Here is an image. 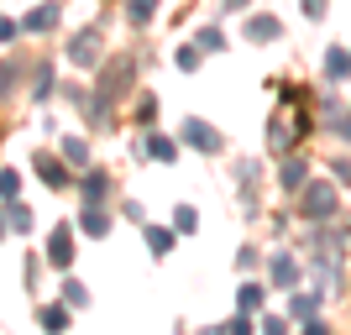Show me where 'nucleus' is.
Listing matches in <instances>:
<instances>
[{"instance_id": "f257e3e1", "label": "nucleus", "mask_w": 351, "mask_h": 335, "mask_svg": "<svg viewBox=\"0 0 351 335\" xmlns=\"http://www.w3.org/2000/svg\"><path fill=\"white\" fill-rule=\"evenodd\" d=\"M132 73H136V63H132V58H116V63H105V79H100V100H95V110H89V116H95V121H105L110 100L132 89Z\"/></svg>"}, {"instance_id": "f03ea898", "label": "nucleus", "mask_w": 351, "mask_h": 335, "mask_svg": "<svg viewBox=\"0 0 351 335\" xmlns=\"http://www.w3.org/2000/svg\"><path fill=\"white\" fill-rule=\"evenodd\" d=\"M336 189H330V178H315V184H304L299 189V210H304L309 220H325V215H336Z\"/></svg>"}, {"instance_id": "7ed1b4c3", "label": "nucleus", "mask_w": 351, "mask_h": 335, "mask_svg": "<svg viewBox=\"0 0 351 335\" xmlns=\"http://www.w3.org/2000/svg\"><path fill=\"white\" fill-rule=\"evenodd\" d=\"M69 58L79 63V69H89V63L100 58V32L89 27V32H79V37H69Z\"/></svg>"}, {"instance_id": "20e7f679", "label": "nucleus", "mask_w": 351, "mask_h": 335, "mask_svg": "<svg viewBox=\"0 0 351 335\" xmlns=\"http://www.w3.org/2000/svg\"><path fill=\"white\" fill-rule=\"evenodd\" d=\"M47 262H53V267L73 262V225H58V231L47 236Z\"/></svg>"}, {"instance_id": "39448f33", "label": "nucleus", "mask_w": 351, "mask_h": 335, "mask_svg": "<svg viewBox=\"0 0 351 335\" xmlns=\"http://www.w3.org/2000/svg\"><path fill=\"white\" fill-rule=\"evenodd\" d=\"M184 142L199 147V152H220V132L205 126V121H189V126H184Z\"/></svg>"}, {"instance_id": "423d86ee", "label": "nucleus", "mask_w": 351, "mask_h": 335, "mask_svg": "<svg viewBox=\"0 0 351 335\" xmlns=\"http://www.w3.org/2000/svg\"><path fill=\"white\" fill-rule=\"evenodd\" d=\"M142 152H147V158H158V162H173V158H178V142H173V136H158V132H152V136L142 142Z\"/></svg>"}, {"instance_id": "0eeeda50", "label": "nucleus", "mask_w": 351, "mask_h": 335, "mask_svg": "<svg viewBox=\"0 0 351 335\" xmlns=\"http://www.w3.org/2000/svg\"><path fill=\"white\" fill-rule=\"evenodd\" d=\"M304 158H283V168H278V184H283V189H293V194H299V189H304Z\"/></svg>"}, {"instance_id": "6e6552de", "label": "nucleus", "mask_w": 351, "mask_h": 335, "mask_svg": "<svg viewBox=\"0 0 351 335\" xmlns=\"http://www.w3.org/2000/svg\"><path fill=\"white\" fill-rule=\"evenodd\" d=\"M267 273H273V288H293V283H299V262H293V257H273Z\"/></svg>"}, {"instance_id": "1a4fd4ad", "label": "nucleus", "mask_w": 351, "mask_h": 335, "mask_svg": "<svg viewBox=\"0 0 351 335\" xmlns=\"http://www.w3.org/2000/svg\"><path fill=\"white\" fill-rule=\"evenodd\" d=\"M37 178H43L47 189H63V184H69V173H63L58 158H37Z\"/></svg>"}, {"instance_id": "9d476101", "label": "nucleus", "mask_w": 351, "mask_h": 335, "mask_svg": "<svg viewBox=\"0 0 351 335\" xmlns=\"http://www.w3.org/2000/svg\"><path fill=\"white\" fill-rule=\"evenodd\" d=\"M247 37H252V42H273V37H278V16H252Z\"/></svg>"}, {"instance_id": "9b49d317", "label": "nucleus", "mask_w": 351, "mask_h": 335, "mask_svg": "<svg viewBox=\"0 0 351 335\" xmlns=\"http://www.w3.org/2000/svg\"><path fill=\"white\" fill-rule=\"evenodd\" d=\"M173 241H178L173 231H162V225H147V251H152V257H168V251H173Z\"/></svg>"}, {"instance_id": "f8f14e48", "label": "nucleus", "mask_w": 351, "mask_h": 335, "mask_svg": "<svg viewBox=\"0 0 351 335\" xmlns=\"http://www.w3.org/2000/svg\"><path fill=\"white\" fill-rule=\"evenodd\" d=\"M27 32H47V27H58V5H37V11H27V21H21Z\"/></svg>"}, {"instance_id": "ddd939ff", "label": "nucleus", "mask_w": 351, "mask_h": 335, "mask_svg": "<svg viewBox=\"0 0 351 335\" xmlns=\"http://www.w3.org/2000/svg\"><path fill=\"white\" fill-rule=\"evenodd\" d=\"M105 189H110V178H105V173H100V168H89V173H84V184H79V194H84V199H89V204L100 199V194H105Z\"/></svg>"}, {"instance_id": "4468645a", "label": "nucleus", "mask_w": 351, "mask_h": 335, "mask_svg": "<svg viewBox=\"0 0 351 335\" xmlns=\"http://www.w3.org/2000/svg\"><path fill=\"white\" fill-rule=\"evenodd\" d=\"M79 225H84V236H105V231H110V215H105L100 204H89V210H84V220H79Z\"/></svg>"}, {"instance_id": "2eb2a0df", "label": "nucleus", "mask_w": 351, "mask_h": 335, "mask_svg": "<svg viewBox=\"0 0 351 335\" xmlns=\"http://www.w3.org/2000/svg\"><path fill=\"white\" fill-rule=\"evenodd\" d=\"M346 73H351V53L330 47V53H325V79H346Z\"/></svg>"}, {"instance_id": "dca6fc26", "label": "nucleus", "mask_w": 351, "mask_h": 335, "mask_svg": "<svg viewBox=\"0 0 351 335\" xmlns=\"http://www.w3.org/2000/svg\"><path fill=\"white\" fill-rule=\"evenodd\" d=\"M63 304H69V309H84V304H89V293H84V283H79V277H69V283H63Z\"/></svg>"}, {"instance_id": "f3484780", "label": "nucleus", "mask_w": 351, "mask_h": 335, "mask_svg": "<svg viewBox=\"0 0 351 335\" xmlns=\"http://www.w3.org/2000/svg\"><path fill=\"white\" fill-rule=\"evenodd\" d=\"M236 304L247 309V314H252V309H263V288H257V283H241V288H236Z\"/></svg>"}, {"instance_id": "a211bd4d", "label": "nucleus", "mask_w": 351, "mask_h": 335, "mask_svg": "<svg viewBox=\"0 0 351 335\" xmlns=\"http://www.w3.org/2000/svg\"><path fill=\"white\" fill-rule=\"evenodd\" d=\"M315 304H320V293H299V299H289V309L299 314V320H315Z\"/></svg>"}, {"instance_id": "6ab92c4d", "label": "nucleus", "mask_w": 351, "mask_h": 335, "mask_svg": "<svg viewBox=\"0 0 351 335\" xmlns=\"http://www.w3.org/2000/svg\"><path fill=\"white\" fill-rule=\"evenodd\" d=\"M43 325H47V330H63V325H69V304H47L43 309Z\"/></svg>"}, {"instance_id": "aec40b11", "label": "nucleus", "mask_w": 351, "mask_h": 335, "mask_svg": "<svg viewBox=\"0 0 351 335\" xmlns=\"http://www.w3.org/2000/svg\"><path fill=\"white\" fill-rule=\"evenodd\" d=\"M152 11H158V0H132V5H126V16H132L136 27H142V21H152Z\"/></svg>"}, {"instance_id": "412c9836", "label": "nucleus", "mask_w": 351, "mask_h": 335, "mask_svg": "<svg viewBox=\"0 0 351 335\" xmlns=\"http://www.w3.org/2000/svg\"><path fill=\"white\" fill-rule=\"evenodd\" d=\"M63 158H69V162H79V168H84V162H89V147L79 142V136H69V142H63Z\"/></svg>"}, {"instance_id": "4be33fe9", "label": "nucleus", "mask_w": 351, "mask_h": 335, "mask_svg": "<svg viewBox=\"0 0 351 335\" xmlns=\"http://www.w3.org/2000/svg\"><path fill=\"white\" fill-rule=\"evenodd\" d=\"M199 47H205V53H220V47H226V32H220V27H205V32H199Z\"/></svg>"}, {"instance_id": "5701e85b", "label": "nucleus", "mask_w": 351, "mask_h": 335, "mask_svg": "<svg viewBox=\"0 0 351 335\" xmlns=\"http://www.w3.org/2000/svg\"><path fill=\"white\" fill-rule=\"evenodd\" d=\"M199 53H205V47H199V42L178 47V69H184V73H189V69H199Z\"/></svg>"}, {"instance_id": "b1692460", "label": "nucleus", "mask_w": 351, "mask_h": 335, "mask_svg": "<svg viewBox=\"0 0 351 335\" xmlns=\"http://www.w3.org/2000/svg\"><path fill=\"white\" fill-rule=\"evenodd\" d=\"M194 225H199L194 204H178V215H173V231H194Z\"/></svg>"}, {"instance_id": "393cba45", "label": "nucleus", "mask_w": 351, "mask_h": 335, "mask_svg": "<svg viewBox=\"0 0 351 335\" xmlns=\"http://www.w3.org/2000/svg\"><path fill=\"white\" fill-rule=\"evenodd\" d=\"M5 220H11L16 231H27V220H32V215H27V204H16V199H11V204H5Z\"/></svg>"}, {"instance_id": "a878e982", "label": "nucleus", "mask_w": 351, "mask_h": 335, "mask_svg": "<svg viewBox=\"0 0 351 335\" xmlns=\"http://www.w3.org/2000/svg\"><path fill=\"white\" fill-rule=\"evenodd\" d=\"M220 330H226V335H247V330H252V314L241 309V314H236V320H226Z\"/></svg>"}, {"instance_id": "bb28decb", "label": "nucleus", "mask_w": 351, "mask_h": 335, "mask_svg": "<svg viewBox=\"0 0 351 335\" xmlns=\"http://www.w3.org/2000/svg\"><path fill=\"white\" fill-rule=\"evenodd\" d=\"M16 189H21V178H16L11 168H0V194H5V199H16Z\"/></svg>"}, {"instance_id": "cd10ccee", "label": "nucleus", "mask_w": 351, "mask_h": 335, "mask_svg": "<svg viewBox=\"0 0 351 335\" xmlns=\"http://www.w3.org/2000/svg\"><path fill=\"white\" fill-rule=\"evenodd\" d=\"M47 95H53V69L43 63V69H37V100H47Z\"/></svg>"}, {"instance_id": "c85d7f7f", "label": "nucleus", "mask_w": 351, "mask_h": 335, "mask_svg": "<svg viewBox=\"0 0 351 335\" xmlns=\"http://www.w3.org/2000/svg\"><path fill=\"white\" fill-rule=\"evenodd\" d=\"M16 37V21H5V16H0V42H11Z\"/></svg>"}, {"instance_id": "c756f323", "label": "nucleus", "mask_w": 351, "mask_h": 335, "mask_svg": "<svg viewBox=\"0 0 351 335\" xmlns=\"http://www.w3.org/2000/svg\"><path fill=\"white\" fill-rule=\"evenodd\" d=\"M11 79H16V69H11V63H0V89H11Z\"/></svg>"}, {"instance_id": "7c9ffc66", "label": "nucleus", "mask_w": 351, "mask_h": 335, "mask_svg": "<svg viewBox=\"0 0 351 335\" xmlns=\"http://www.w3.org/2000/svg\"><path fill=\"white\" fill-rule=\"evenodd\" d=\"M336 132H341V142H351V116H341V121H336Z\"/></svg>"}, {"instance_id": "2f4dec72", "label": "nucleus", "mask_w": 351, "mask_h": 335, "mask_svg": "<svg viewBox=\"0 0 351 335\" xmlns=\"http://www.w3.org/2000/svg\"><path fill=\"white\" fill-rule=\"evenodd\" d=\"M325 11V0H304V16H320Z\"/></svg>"}, {"instance_id": "473e14b6", "label": "nucleus", "mask_w": 351, "mask_h": 335, "mask_svg": "<svg viewBox=\"0 0 351 335\" xmlns=\"http://www.w3.org/2000/svg\"><path fill=\"white\" fill-rule=\"evenodd\" d=\"M226 5H231V11H241V5H247V0H226Z\"/></svg>"}, {"instance_id": "72a5a7b5", "label": "nucleus", "mask_w": 351, "mask_h": 335, "mask_svg": "<svg viewBox=\"0 0 351 335\" xmlns=\"http://www.w3.org/2000/svg\"><path fill=\"white\" fill-rule=\"evenodd\" d=\"M5 225H11V220H0V236H5Z\"/></svg>"}]
</instances>
